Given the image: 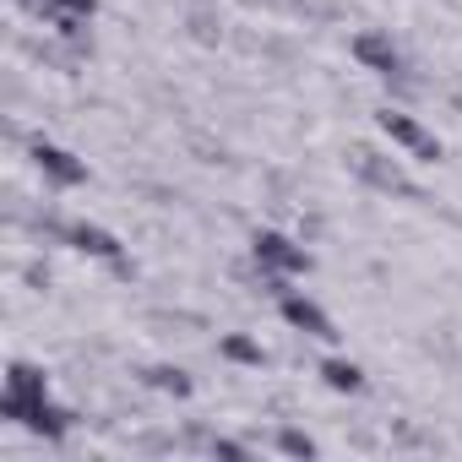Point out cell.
Listing matches in <instances>:
<instances>
[{"instance_id": "obj_1", "label": "cell", "mask_w": 462, "mask_h": 462, "mask_svg": "<svg viewBox=\"0 0 462 462\" xmlns=\"http://www.w3.org/2000/svg\"><path fill=\"white\" fill-rule=\"evenodd\" d=\"M348 169H354L365 185L386 190V196H419V190H413V180H408L392 158H381V152H370V147H354V152H348Z\"/></svg>"}, {"instance_id": "obj_2", "label": "cell", "mask_w": 462, "mask_h": 462, "mask_svg": "<svg viewBox=\"0 0 462 462\" xmlns=\"http://www.w3.org/2000/svg\"><path fill=\"white\" fill-rule=\"evenodd\" d=\"M251 251H256V262L267 267V273H310V251L305 245H294L289 235H278V228H262V235L251 240Z\"/></svg>"}, {"instance_id": "obj_3", "label": "cell", "mask_w": 462, "mask_h": 462, "mask_svg": "<svg viewBox=\"0 0 462 462\" xmlns=\"http://www.w3.org/2000/svg\"><path fill=\"white\" fill-rule=\"evenodd\" d=\"M375 120H381V131H386L397 147H408L413 158H424V163H435V158H440V142H435V136H430L413 115H402V109H381Z\"/></svg>"}, {"instance_id": "obj_4", "label": "cell", "mask_w": 462, "mask_h": 462, "mask_svg": "<svg viewBox=\"0 0 462 462\" xmlns=\"http://www.w3.org/2000/svg\"><path fill=\"white\" fill-rule=\"evenodd\" d=\"M278 310H283V321H289V327H300L305 337H321V343H332V337H337L332 316H327L316 300H305V294H278Z\"/></svg>"}, {"instance_id": "obj_5", "label": "cell", "mask_w": 462, "mask_h": 462, "mask_svg": "<svg viewBox=\"0 0 462 462\" xmlns=\"http://www.w3.org/2000/svg\"><path fill=\"white\" fill-rule=\"evenodd\" d=\"M33 163H39V174L55 180V185H82V180H88V163L71 158V152L55 147V142H33Z\"/></svg>"}, {"instance_id": "obj_6", "label": "cell", "mask_w": 462, "mask_h": 462, "mask_svg": "<svg viewBox=\"0 0 462 462\" xmlns=\"http://www.w3.org/2000/svg\"><path fill=\"white\" fill-rule=\"evenodd\" d=\"M354 55H359L375 77H397V71H402V55H397V44H392L386 33H359V39H354Z\"/></svg>"}, {"instance_id": "obj_7", "label": "cell", "mask_w": 462, "mask_h": 462, "mask_svg": "<svg viewBox=\"0 0 462 462\" xmlns=\"http://www.w3.org/2000/svg\"><path fill=\"white\" fill-rule=\"evenodd\" d=\"M66 240H71L77 251H88V256H104V262H120V240L109 235V228H98V223H77V228H66Z\"/></svg>"}, {"instance_id": "obj_8", "label": "cell", "mask_w": 462, "mask_h": 462, "mask_svg": "<svg viewBox=\"0 0 462 462\" xmlns=\"http://www.w3.org/2000/svg\"><path fill=\"white\" fill-rule=\"evenodd\" d=\"M6 397H23V402H39V397H50V386H44V370H33V365H12L6 370Z\"/></svg>"}, {"instance_id": "obj_9", "label": "cell", "mask_w": 462, "mask_h": 462, "mask_svg": "<svg viewBox=\"0 0 462 462\" xmlns=\"http://www.w3.org/2000/svg\"><path fill=\"white\" fill-rule=\"evenodd\" d=\"M321 381H327L332 392H359V386H365V370L348 365V359H327V365H321Z\"/></svg>"}, {"instance_id": "obj_10", "label": "cell", "mask_w": 462, "mask_h": 462, "mask_svg": "<svg viewBox=\"0 0 462 462\" xmlns=\"http://www.w3.org/2000/svg\"><path fill=\"white\" fill-rule=\"evenodd\" d=\"M147 386L174 392V397H190V375H185V370H174V365H152V370H147Z\"/></svg>"}, {"instance_id": "obj_11", "label": "cell", "mask_w": 462, "mask_h": 462, "mask_svg": "<svg viewBox=\"0 0 462 462\" xmlns=\"http://www.w3.org/2000/svg\"><path fill=\"white\" fill-rule=\"evenodd\" d=\"M223 359H235V365H267L262 343H251V337H223Z\"/></svg>"}, {"instance_id": "obj_12", "label": "cell", "mask_w": 462, "mask_h": 462, "mask_svg": "<svg viewBox=\"0 0 462 462\" xmlns=\"http://www.w3.org/2000/svg\"><path fill=\"white\" fill-rule=\"evenodd\" d=\"M278 446H283L289 457H316V440H310L305 430H278Z\"/></svg>"}, {"instance_id": "obj_13", "label": "cell", "mask_w": 462, "mask_h": 462, "mask_svg": "<svg viewBox=\"0 0 462 462\" xmlns=\"http://www.w3.org/2000/svg\"><path fill=\"white\" fill-rule=\"evenodd\" d=\"M212 451H217V457H245V446H240V440H212Z\"/></svg>"}]
</instances>
